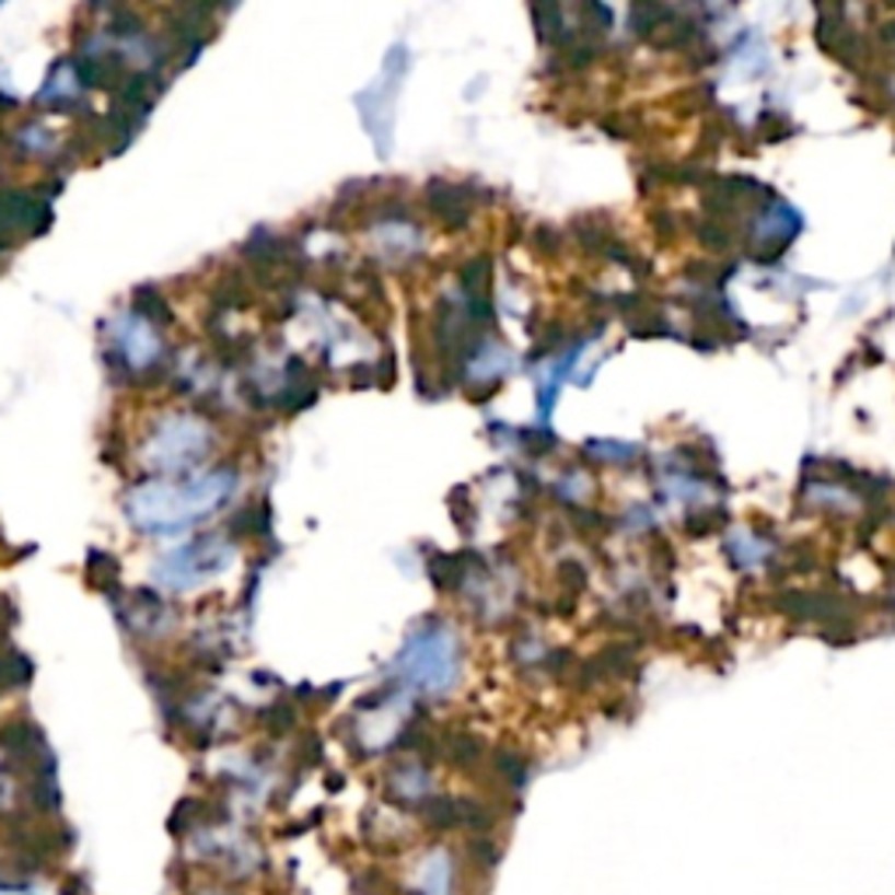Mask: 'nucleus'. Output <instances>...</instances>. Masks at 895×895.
<instances>
[{"instance_id": "1", "label": "nucleus", "mask_w": 895, "mask_h": 895, "mask_svg": "<svg viewBox=\"0 0 895 895\" xmlns=\"http://www.w3.org/2000/svg\"><path fill=\"white\" fill-rule=\"evenodd\" d=\"M235 487V473H210L189 479L186 487H144L127 500V511L137 528L148 535H172L210 514Z\"/></svg>"}, {"instance_id": "3", "label": "nucleus", "mask_w": 895, "mask_h": 895, "mask_svg": "<svg viewBox=\"0 0 895 895\" xmlns=\"http://www.w3.org/2000/svg\"><path fill=\"white\" fill-rule=\"evenodd\" d=\"M0 221L8 224H35V231H46L49 224V207L32 200L28 193H0Z\"/></svg>"}, {"instance_id": "4", "label": "nucleus", "mask_w": 895, "mask_h": 895, "mask_svg": "<svg viewBox=\"0 0 895 895\" xmlns=\"http://www.w3.org/2000/svg\"><path fill=\"white\" fill-rule=\"evenodd\" d=\"M116 344H119L123 350H127V357H130V364H133V368L151 364V357L158 353V339L151 336V329L144 326V322H123Z\"/></svg>"}, {"instance_id": "2", "label": "nucleus", "mask_w": 895, "mask_h": 895, "mask_svg": "<svg viewBox=\"0 0 895 895\" xmlns=\"http://www.w3.org/2000/svg\"><path fill=\"white\" fill-rule=\"evenodd\" d=\"M231 563V549L221 539H196L193 546H183L172 557H165V563L158 567V578L172 584L175 592H186V588L200 584L213 574H221Z\"/></svg>"}]
</instances>
